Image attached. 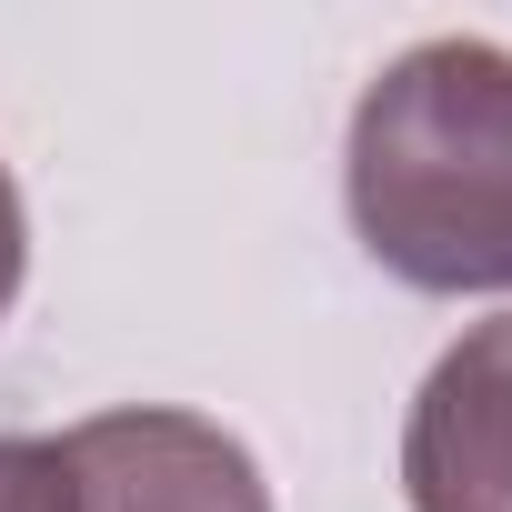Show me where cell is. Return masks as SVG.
<instances>
[{"label":"cell","mask_w":512,"mask_h":512,"mask_svg":"<svg viewBox=\"0 0 512 512\" xmlns=\"http://www.w3.org/2000/svg\"><path fill=\"white\" fill-rule=\"evenodd\" d=\"M0 512H71L61 442H0Z\"/></svg>","instance_id":"4"},{"label":"cell","mask_w":512,"mask_h":512,"mask_svg":"<svg viewBox=\"0 0 512 512\" xmlns=\"http://www.w3.org/2000/svg\"><path fill=\"white\" fill-rule=\"evenodd\" d=\"M352 231L412 292H512V51L412 41L352 111Z\"/></svg>","instance_id":"1"},{"label":"cell","mask_w":512,"mask_h":512,"mask_svg":"<svg viewBox=\"0 0 512 512\" xmlns=\"http://www.w3.org/2000/svg\"><path fill=\"white\" fill-rule=\"evenodd\" d=\"M412 512H512V312L472 322L412 392L402 422Z\"/></svg>","instance_id":"3"},{"label":"cell","mask_w":512,"mask_h":512,"mask_svg":"<svg viewBox=\"0 0 512 512\" xmlns=\"http://www.w3.org/2000/svg\"><path fill=\"white\" fill-rule=\"evenodd\" d=\"M21 272H31V211H21V181L0 161V312L21 302Z\"/></svg>","instance_id":"5"},{"label":"cell","mask_w":512,"mask_h":512,"mask_svg":"<svg viewBox=\"0 0 512 512\" xmlns=\"http://www.w3.org/2000/svg\"><path fill=\"white\" fill-rule=\"evenodd\" d=\"M61 462H71V512H272V482L241 452V432L171 402L71 422Z\"/></svg>","instance_id":"2"}]
</instances>
